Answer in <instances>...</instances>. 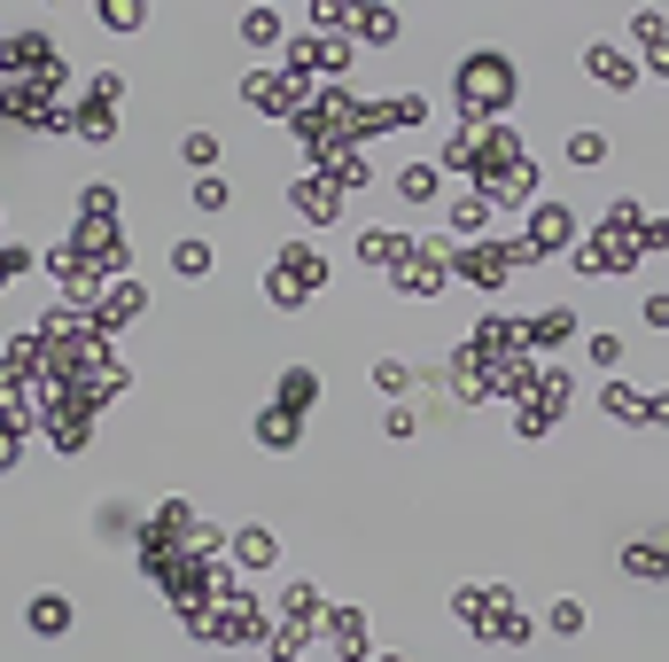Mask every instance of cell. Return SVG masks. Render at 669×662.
Segmentation results:
<instances>
[{"label": "cell", "mask_w": 669, "mask_h": 662, "mask_svg": "<svg viewBox=\"0 0 669 662\" xmlns=\"http://www.w3.org/2000/svg\"><path fill=\"white\" fill-rule=\"evenodd\" d=\"M568 164H583V172L608 164V133H576V141H568Z\"/></svg>", "instance_id": "cell-12"}, {"label": "cell", "mask_w": 669, "mask_h": 662, "mask_svg": "<svg viewBox=\"0 0 669 662\" xmlns=\"http://www.w3.org/2000/svg\"><path fill=\"white\" fill-rule=\"evenodd\" d=\"M281 405H288V413H311V405H319V374H311V367H288V374H281Z\"/></svg>", "instance_id": "cell-8"}, {"label": "cell", "mask_w": 669, "mask_h": 662, "mask_svg": "<svg viewBox=\"0 0 669 662\" xmlns=\"http://www.w3.org/2000/svg\"><path fill=\"white\" fill-rule=\"evenodd\" d=\"M490 211H498V195H490V188H483V195H460V203H452V226H460V234H475V226H490Z\"/></svg>", "instance_id": "cell-9"}, {"label": "cell", "mask_w": 669, "mask_h": 662, "mask_svg": "<svg viewBox=\"0 0 669 662\" xmlns=\"http://www.w3.org/2000/svg\"><path fill=\"white\" fill-rule=\"evenodd\" d=\"M507 266H514V250H467V258H460V273H467L475 289H498V281H507Z\"/></svg>", "instance_id": "cell-5"}, {"label": "cell", "mask_w": 669, "mask_h": 662, "mask_svg": "<svg viewBox=\"0 0 669 662\" xmlns=\"http://www.w3.org/2000/svg\"><path fill=\"white\" fill-rule=\"evenodd\" d=\"M172 266H180V281H203V273H211V250H203V242H180Z\"/></svg>", "instance_id": "cell-15"}, {"label": "cell", "mask_w": 669, "mask_h": 662, "mask_svg": "<svg viewBox=\"0 0 669 662\" xmlns=\"http://www.w3.org/2000/svg\"><path fill=\"white\" fill-rule=\"evenodd\" d=\"M327 639H334V654H343V662L374 654V647H366V616H351V608H334V616H327Z\"/></svg>", "instance_id": "cell-4"}, {"label": "cell", "mask_w": 669, "mask_h": 662, "mask_svg": "<svg viewBox=\"0 0 669 662\" xmlns=\"http://www.w3.org/2000/svg\"><path fill=\"white\" fill-rule=\"evenodd\" d=\"M234 553H241L249 569H265V561H273V530H241V538H234Z\"/></svg>", "instance_id": "cell-14"}, {"label": "cell", "mask_w": 669, "mask_h": 662, "mask_svg": "<svg viewBox=\"0 0 669 662\" xmlns=\"http://www.w3.org/2000/svg\"><path fill=\"white\" fill-rule=\"evenodd\" d=\"M646 327H669V296H646Z\"/></svg>", "instance_id": "cell-20"}, {"label": "cell", "mask_w": 669, "mask_h": 662, "mask_svg": "<svg viewBox=\"0 0 669 662\" xmlns=\"http://www.w3.org/2000/svg\"><path fill=\"white\" fill-rule=\"evenodd\" d=\"M568 327H576V312H568V304H553V312H537V319H530V344H537V351H560V344H568Z\"/></svg>", "instance_id": "cell-7"}, {"label": "cell", "mask_w": 669, "mask_h": 662, "mask_svg": "<svg viewBox=\"0 0 669 662\" xmlns=\"http://www.w3.org/2000/svg\"><path fill=\"white\" fill-rule=\"evenodd\" d=\"M623 569H631V576H669V546H631Z\"/></svg>", "instance_id": "cell-10"}, {"label": "cell", "mask_w": 669, "mask_h": 662, "mask_svg": "<svg viewBox=\"0 0 669 662\" xmlns=\"http://www.w3.org/2000/svg\"><path fill=\"white\" fill-rule=\"evenodd\" d=\"M592 367H600V374L623 367V336H592Z\"/></svg>", "instance_id": "cell-17"}, {"label": "cell", "mask_w": 669, "mask_h": 662, "mask_svg": "<svg viewBox=\"0 0 669 662\" xmlns=\"http://www.w3.org/2000/svg\"><path fill=\"white\" fill-rule=\"evenodd\" d=\"M241 40H249V47H273V40H281V16H273V9H249Z\"/></svg>", "instance_id": "cell-13"}, {"label": "cell", "mask_w": 669, "mask_h": 662, "mask_svg": "<svg viewBox=\"0 0 669 662\" xmlns=\"http://www.w3.org/2000/svg\"><path fill=\"white\" fill-rule=\"evenodd\" d=\"M568 234H576L568 203H537L530 211V250H568Z\"/></svg>", "instance_id": "cell-3"}, {"label": "cell", "mask_w": 669, "mask_h": 662, "mask_svg": "<svg viewBox=\"0 0 669 662\" xmlns=\"http://www.w3.org/2000/svg\"><path fill=\"white\" fill-rule=\"evenodd\" d=\"M180 156H188V164H211V156H218V141H211V133H188V141H180Z\"/></svg>", "instance_id": "cell-18"}, {"label": "cell", "mask_w": 669, "mask_h": 662, "mask_svg": "<svg viewBox=\"0 0 669 662\" xmlns=\"http://www.w3.org/2000/svg\"><path fill=\"white\" fill-rule=\"evenodd\" d=\"M397 188H405L412 203H429V195H436V164H405V172H397Z\"/></svg>", "instance_id": "cell-11"}, {"label": "cell", "mask_w": 669, "mask_h": 662, "mask_svg": "<svg viewBox=\"0 0 669 662\" xmlns=\"http://www.w3.org/2000/svg\"><path fill=\"white\" fill-rule=\"evenodd\" d=\"M583 70H592L608 94H631V87H638V63H631L623 47H608V40H592V47H583Z\"/></svg>", "instance_id": "cell-2"}, {"label": "cell", "mask_w": 669, "mask_h": 662, "mask_svg": "<svg viewBox=\"0 0 669 662\" xmlns=\"http://www.w3.org/2000/svg\"><path fill=\"white\" fill-rule=\"evenodd\" d=\"M24 624H32L39 639H55V631H70V601H63V593H39V601L24 608Z\"/></svg>", "instance_id": "cell-6"}, {"label": "cell", "mask_w": 669, "mask_h": 662, "mask_svg": "<svg viewBox=\"0 0 669 662\" xmlns=\"http://www.w3.org/2000/svg\"><path fill=\"white\" fill-rule=\"evenodd\" d=\"M226 203H234L226 180H203V188H195V211H226Z\"/></svg>", "instance_id": "cell-16"}, {"label": "cell", "mask_w": 669, "mask_h": 662, "mask_svg": "<svg viewBox=\"0 0 669 662\" xmlns=\"http://www.w3.org/2000/svg\"><path fill=\"white\" fill-rule=\"evenodd\" d=\"M507 94H514L507 55H467V63H460V102H467V110H507Z\"/></svg>", "instance_id": "cell-1"}, {"label": "cell", "mask_w": 669, "mask_h": 662, "mask_svg": "<svg viewBox=\"0 0 669 662\" xmlns=\"http://www.w3.org/2000/svg\"><path fill=\"white\" fill-rule=\"evenodd\" d=\"M374 662H405V654H374Z\"/></svg>", "instance_id": "cell-21"}, {"label": "cell", "mask_w": 669, "mask_h": 662, "mask_svg": "<svg viewBox=\"0 0 669 662\" xmlns=\"http://www.w3.org/2000/svg\"><path fill=\"white\" fill-rule=\"evenodd\" d=\"M553 631H560V639H576V631H583V608H576V601H560V608H553Z\"/></svg>", "instance_id": "cell-19"}]
</instances>
